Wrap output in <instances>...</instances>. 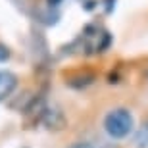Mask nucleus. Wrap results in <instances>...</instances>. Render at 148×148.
I'll use <instances>...</instances> for the list:
<instances>
[{"instance_id":"1","label":"nucleus","mask_w":148,"mask_h":148,"mask_svg":"<svg viewBox=\"0 0 148 148\" xmlns=\"http://www.w3.org/2000/svg\"><path fill=\"white\" fill-rule=\"evenodd\" d=\"M133 127H135V117L127 108H114L104 115V131L110 138L119 140L129 137L133 133Z\"/></svg>"},{"instance_id":"2","label":"nucleus","mask_w":148,"mask_h":148,"mask_svg":"<svg viewBox=\"0 0 148 148\" xmlns=\"http://www.w3.org/2000/svg\"><path fill=\"white\" fill-rule=\"evenodd\" d=\"M17 88V77L12 71L0 69V102H4L6 98H10L12 92Z\"/></svg>"},{"instance_id":"3","label":"nucleus","mask_w":148,"mask_h":148,"mask_svg":"<svg viewBox=\"0 0 148 148\" xmlns=\"http://www.w3.org/2000/svg\"><path fill=\"white\" fill-rule=\"evenodd\" d=\"M10 56H12L10 48H8L6 44L0 42V62H8V60H10Z\"/></svg>"},{"instance_id":"4","label":"nucleus","mask_w":148,"mask_h":148,"mask_svg":"<svg viewBox=\"0 0 148 148\" xmlns=\"http://www.w3.org/2000/svg\"><path fill=\"white\" fill-rule=\"evenodd\" d=\"M69 148H96V146L90 144V143H75V144H71Z\"/></svg>"}]
</instances>
